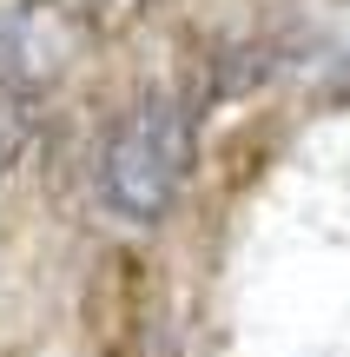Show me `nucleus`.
I'll return each instance as SVG.
<instances>
[{"mask_svg":"<svg viewBox=\"0 0 350 357\" xmlns=\"http://www.w3.org/2000/svg\"><path fill=\"white\" fill-rule=\"evenodd\" d=\"M198 159V132H192V106L172 100V93H145L113 132H106L93 178H100V199L113 218L126 225H159V218L179 205L185 178Z\"/></svg>","mask_w":350,"mask_h":357,"instance_id":"obj_1","label":"nucleus"},{"mask_svg":"<svg viewBox=\"0 0 350 357\" xmlns=\"http://www.w3.org/2000/svg\"><path fill=\"white\" fill-rule=\"evenodd\" d=\"M79 40L86 33H79L73 0H13L0 13V86L47 106V93L73 73Z\"/></svg>","mask_w":350,"mask_h":357,"instance_id":"obj_2","label":"nucleus"},{"mask_svg":"<svg viewBox=\"0 0 350 357\" xmlns=\"http://www.w3.org/2000/svg\"><path fill=\"white\" fill-rule=\"evenodd\" d=\"M40 132V100H20V93L0 86V178L26 159V146H33Z\"/></svg>","mask_w":350,"mask_h":357,"instance_id":"obj_3","label":"nucleus"},{"mask_svg":"<svg viewBox=\"0 0 350 357\" xmlns=\"http://www.w3.org/2000/svg\"><path fill=\"white\" fill-rule=\"evenodd\" d=\"M344 7H350V0H344Z\"/></svg>","mask_w":350,"mask_h":357,"instance_id":"obj_4","label":"nucleus"}]
</instances>
